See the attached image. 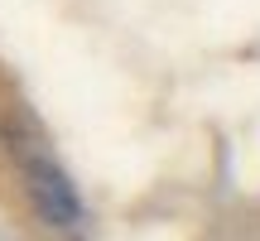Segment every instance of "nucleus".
<instances>
[{"instance_id":"obj_1","label":"nucleus","mask_w":260,"mask_h":241,"mask_svg":"<svg viewBox=\"0 0 260 241\" xmlns=\"http://www.w3.org/2000/svg\"><path fill=\"white\" fill-rule=\"evenodd\" d=\"M0 140H5L10 159L19 164L24 198H29V207L39 213V222H44V227H77V222H82V198H77L68 169L53 159V149H48L39 120L15 106V111H5V120H0Z\"/></svg>"}]
</instances>
